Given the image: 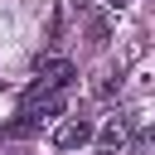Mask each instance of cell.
<instances>
[{
    "mask_svg": "<svg viewBox=\"0 0 155 155\" xmlns=\"http://www.w3.org/2000/svg\"><path fill=\"white\" fill-rule=\"evenodd\" d=\"M73 73H78V68H73L68 58H53V63H44V68H39V78L29 82V92H24V97H44V92H68Z\"/></svg>",
    "mask_w": 155,
    "mask_h": 155,
    "instance_id": "cell-1",
    "label": "cell"
},
{
    "mask_svg": "<svg viewBox=\"0 0 155 155\" xmlns=\"http://www.w3.org/2000/svg\"><path fill=\"white\" fill-rule=\"evenodd\" d=\"M87 140H92V121H87V116H68V121L53 126V145H58V150H78V145H87Z\"/></svg>",
    "mask_w": 155,
    "mask_h": 155,
    "instance_id": "cell-2",
    "label": "cell"
},
{
    "mask_svg": "<svg viewBox=\"0 0 155 155\" xmlns=\"http://www.w3.org/2000/svg\"><path fill=\"white\" fill-rule=\"evenodd\" d=\"M126 131H131V121L116 111V116H107V121H102V131H97V145H102V150H116V145H126Z\"/></svg>",
    "mask_w": 155,
    "mask_h": 155,
    "instance_id": "cell-3",
    "label": "cell"
},
{
    "mask_svg": "<svg viewBox=\"0 0 155 155\" xmlns=\"http://www.w3.org/2000/svg\"><path fill=\"white\" fill-rule=\"evenodd\" d=\"M155 150V140H150V131H140L136 140H131V155H150Z\"/></svg>",
    "mask_w": 155,
    "mask_h": 155,
    "instance_id": "cell-4",
    "label": "cell"
},
{
    "mask_svg": "<svg viewBox=\"0 0 155 155\" xmlns=\"http://www.w3.org/2000/svg\"><path fill=\"white\" fill-rule=\"evenodd\" d=\"M102 5H107V10H126L131 0H102Z\"/></svg>",
    "mask_w": 155,
    "mask_h": 155,
    "instance_id": "cell-5",
    "label": "cell"
}]
</instances>
